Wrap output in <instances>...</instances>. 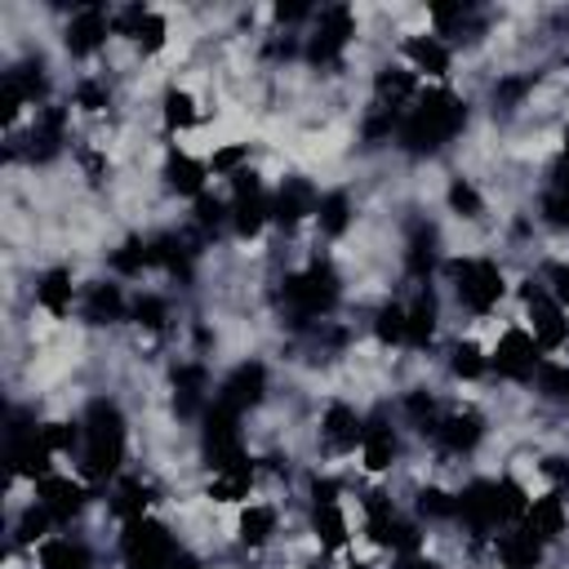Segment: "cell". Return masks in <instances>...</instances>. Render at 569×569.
<instances>
[{"label":"cell","instance_id":"obj_4","mask_svg":"<svg viewBox=\"0 0 569 569\" xmlns=\"http://www.w3.org/2000/svg\"><path fill=\"white\" fill-rule=\"evenodd\" d=\"M80 271L71 262H49L36 271L31 284V307L49 320V325H76V307H80Z\"/></svg>","mask_w":569,"mask_h":569},{"label":"cell","instance_id":"obj_1","mask_svg":"<svg viewBox=\"0 0 569 569\" xmlns=\"http://www.w3.org/2000/svg\"><path fill=\"white\" fill-rule=\"evenodd\" d=\"M542 365H547V351L533 342V333L516 316H507L489 338V382L511 387V391H529Z\"/></svg>","mask_w":569,"mask_h":569},{"label":"cell","instance_id":"obj_5","mask_svg":"<svg viewBox=\"0 0 569 569\" xmlns=\"http://www.w3.org/2000/svg\"><path fill=\"white\" fill-rule=\"evenodd\" d=\"M129 289L116 276H93L80 284V307H76V325L80 329H120L129 325Z\"/></svg>","mask_w":569,"mask_h":569},{"label":"cell","instance_id":"obj_6","mask_svg":"<svg viewBox=\"0 0 569 569\" xmlns=\"http://www.w3.org/2000/svg\"><path fill=\"white\" fill-rule=\"evenodd\" d=\"M31 569H98V551L84 533L58 529L31 551Z\"/></svg>","mask_w":569,"mask_h":569},{"label":"cell","instance_id":"obj_2","mask_svg":"<svg viewBox=\"0 0 569 569\" xmlns=\"http://www.w3.org/2000/svg\"><path fill=\"white\" fill-rule=\"evenodd\" d=\"M284 538V498L258 493L231 511V547L244 556H267Z\"/></svg>","mask_w":569,"mask_h":569},{"label":"cell","instance_id":"obj_3","mask_svg":"<svg viewBox=\"0 0 569 569\" xmlns=\"http://www.w3.org/2000/svg\"><path fill=\"white\" fill-rule=\"evenodd\" d=\"M396 58L422 80V84H458V49L436 36L431 27H418V31H405L396 40Z\"/></svg>","mask_w":569,"mask_h":569},{"label":"cell","instance_id":"obj_7","mask_svg":"<svg viewBox=\"0 0 569 569\" xmlns=\"http://www.w3.org/2000/svg\"><path fill=\"white\" fill-rule=\"evenodd\" d=\"M387 569H449V560L436 547H422V551H409V556L387 560Z\"/></svg>","mask_w":569,"mask_h":569}]
</instances>
